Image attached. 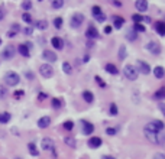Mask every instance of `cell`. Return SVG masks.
Returning a JSON list of instances; mask_svg holds the SVG:
<instances>
[{"label":"cell","instance_id":"obj_28","mask_svg":"<svg viewBox=\"0 0 165 159\" xmlns=\"http://www.w3.org/2000/svg\"><path fill=\"white\" fill-rule=\"evenodd\" d=\"M152 125H154V127L158 130V132H162V130L165 129L164 121H161V120H154V121H152Z\"/></svg>","mask_w":165,"mask_h":159},{"label":"cell","instance_id":"obj_18","mask_svg":"<svg viewBox=\"0 0 165 159\" xmlns=\"http://www.w3.org/2000/svg\"><path fill=\"white\" fill-rule=\"evenodd\" d=\"M18 51H19V54H20L22 57H25V58H29L30 57L29 48H28V45H25V44H20V45L18 46Z\"/></svg>","mask_w":165,"mask_h":159},{"label":"cell","instance_id":"obj_24","mask_svg":"<svg viewBox=\"0 0 165 159\" xmlns=\"http://www.w3.org/2000/svg\"><path fill=\"white\" fill-rule=\"evenodd\" d=\"M28 149H29V153H30L32 156H39V151L36 149V145H35L34 142L28 143Z\"/></svg>","mask_w":165,"mask_h":159},{"label":"cell","instance_id":"obj_21","mask_svg":"<svg viewBox=\"0 0 165 159\" xmlns=\"http://www.w3.org/2000/svg\"><path fill=\"white\" fill-rule=\"evenodd\" d=\"M82 99H84L86 103H93L94 101V94L91 93V91L86 90V91H82Z\"/></svg>","mask_w":165,"mask_h":159},{"label":"cell","instance_id":"obj_13","mask_svg":"<svg viewBox=\"0 0 165 159\" xmlns=\"http://www.w3.org/2000/svg\"><path fill=\"white\" fill-rule=\"evenodd\" d=\"M42 57H44L45 61H48V62H55L56 61V54L52 52V51H48V49H45L42 52Z\"/></svg>","mask_w":165,"mask_h":159},{"label":"cell","instance_id":"obj_53","mask_svg":"<svg viewBox=\"0 0 165 159\" xmlns=\"http://www.w3.org/2000/svg\"><path fill=\"white\" fill-rule=\"evenodd\" d=\"M112 2H113V4H114L116 8H122V3H120V2H117V0H112Z\"/></svg>","mask_w":165,"mask_h":159},{"label":"cell","instance_id":"obj_4","mask_svg":"<svg viewBox=\"0 0 165 159\" xmlns=\"http://www.w3.org/2000/svg\"><path fill=\"white\" fill-rule=\"evenodd\" d=\"M41 146L44 151L46 152H54L55 153V142H54L51 137H44L41 142Z\"/></svg>","mask_w":165,"mask_h":159},{"label":"cell","instance_id":"obj_17","mask_svg":"<svg viewBox=\"0 0 165 159\" xmlns=\"http://www.w3.org/2000/svg\"><path fill=\"white\" fill-rule=\"evenodd\" d=\"M51 44H52V46L58 51L64 48V42H62V39L61 38H58V36H54V38L51 39Z\"/></svg>","mask_w":165,"mask_h":159},{"label":"cell","instance_id":"obj_27","mask_svg":"<svg viewBox=\"0 0 165 159\" xmlns=\"http://www.w3.org/2000/svg\"><path fill=\"white\" fill-rule=\"evenodd\" d=\"M64 143L67 145V146H70V148H75V146H77V142H75V139H74V137H71V136L64 137Z\"/></svg>","mask_w":165,"mask_h":159},{"label":"cell","instance_id":"obj_10","mask_svg":"<svg viewBox=\"0 0 165 159\" xmlns=\"http://www.w3.org/2000/svg\"><path fill=\"white\" fill-rule=\"evenodd\" d=\"M101 143H103V140H101V137L98 136H93L88 139V142H87V145H88V148L91 149H97L101 146Z\"/></svg>","mask_w":165,"mask_h":159},{"label":"cell","instance_id":"obj_55","mask_svg":"<svg viewBox=\"0 0 165 159\" xmlns=\"http://www.w3.org/2000/svg\"><path fill=\"white\" fill-rule=\"evenodd\" d=\"M143 20H145L146 23H151V18H149V16H143Z\"/></svg>","mask_w":165,"mask_h":159},{"label":"cell","instance_id":"obj_26","mask_svg":"<svg viewBox=\"0 0 165 159\" xmlns=\"http://www.w3.org/2000/svg\"><path fill=\"white\" fill-rule=\"evenodd\" d=\"M136 38H138V35H136V32L133 29H129L128 32H126V39H128L129 42L136 41Z\"/></svg>","mask_w":165,"mask_h":159},{"label":"cell","instance_id":"obj_8","mask_svg":"<svg viewBox=\"0 0 165 159\" xmlns=\"http://www.w3.org/2000/svg\"><path fill=\"white\" fill-rule=\"evenodd\" d=\"M136 64H138V68H136V69H138V72H141V74H143V75H148V74L151 72V67H149L148 62L139 59Z\"/></svg>","mask_w":165,"mask_h":159},{"label":"cell","instance_id":"obj_12","mask_svg":"<svg viewBox=\"0 0 165 159\" xmlns=\"http://www.w3.org/2000/svg\"><path fill=\"white\" fill-rule=\"evenodd\" d=\"M135 8L138 12H146L148 8H149V4H148V0H136L135 2Z\"/></svg>","mask_w":165,"mask_h":159},{"label":"cell","instance_id":"obj_31","mask_svg":"<svg viewBox=\"0 0 165 159\" xmlns=\"http://www.w3.org/2000/svg\"><path fill=\"white\" fill-rule=\"evenodd\" d=\"M117 57H119L120 61H123L125 58H126V46H125V45H120V48H119V55H117Z\"/></svg>","mask_w":165,"mask_h":159},{"label":"cell","instance_id":"obj_33","mask_svg":"<svg viewBox=\"0 0 165 159\" xmlns=\"http://www.w3.org/2000/svg\"><path fill=\"white\" fill-rule=\"evenodd\" d=\"M62 127H64L65 130H68V132H71L72 129H74V121H71V120H67L64 123V125H62Z\"/></svg>","mask_w":165,"mask_h":159},{"label":"cell","instance_id":"obj_30","mask_svg":"<svg viewBox=\"0 0 165 159\" xmlns=\"http://www.w3.org/2000/svg\"><path fill=\"white\" fill-rule=\"evenodd\" d=\"M51 6L54 9H61L64 6V0H51Z\"/></svg>","mask_w":165,"mask_h":159},{"label":"cell","instance_id":"obj_7","mask_svg":"<svg viewBox=\"0 0 165 159\" xmlns=\"http://www.w3.org/2000/svg\"><path fill=\"white\" fill-rule=\"evenodd\" d=\"M145 48H146L151 54H154V55H159V54H161V45L155 41H149Z\"/></svg>","mask_w":165,"mask_h":159},{"label":"cell","instance_id":"obj_54","mask_svg":"<svg viewBox=\"0 0 165 159\" xmlns=\"http://www.w3.org/2000/svg\"><path fill=\"white\" fill-rule=\"evenodd\" d=\"M101 159H116V158H114V156H110V155H103Z\"/></svg>","mask_w":165,"mask_h":159},{"label":"cell","instance_id":"obj_2","mask_svg":"<svg viewBox=\"0 0 165 159\" xmlns=\"http://www.w3.org/2000/svg\"><path fill=\"white\" fill-rule=\"evenodd\" d=\"M19 81H20V77L16 74L15 71H10V72H6V75H4V83L10 85V87H15L18 85Z\"/></svg>","mask_w":165,"mask_h":159},{"label":"cell","instance_id":"obj_22","mask_svg":"<svg viewBox=\"0 0 165 159\" xmlns=\"http://www.w3.org/2000/svg\"><path fill=\"white\" fill-rule=\"evenodd\" d=\"M113 20H114V29H120L125 25V19L122 16H113Z\"/></svg>","mask_w":165,"mask_h":159},{"label":"cell","instance_id":"obj_51","mask_svg":"<svg viewBox=\"0 0 165 159\" xmlns=\"http://www.w3.org/2000/svg\"><path fill=\"white\" fill-rule=\"evenodd\" d=\"M46 99V94H44V93H39V95H38V100L39 101H42V100H45Z\"/></svg>","mask_w":165,"mask_h":159},{"label":"cell","instance_id":"obj_37","mask_svg":"<svg viewBox=\"0 0 165 159\" xmlns=\"http://www.w3.org/2000/svg\"><path fill=\"white\" fill-rule=\"evenodd\" d=\"M22 9L23 10H30V9H32V2H30V0H25L22 3Z\"/></svg>","mask_w":165,"mask_h":159},{"label":"cell","instance_id":"obj_45","mask_svg":"<svg viewBox=\"0 0 165 159\" xmlns=\"http://www.w3.org/2000/svg\"><path fill=\"white\" fill-rule=\"evenodd\" d=\"M91 12H93V16H97L101 13V9L100 6H93V9H91Z\"/></svg>","mask_w":165,"mask_h":159},{"label":"cell","instance_id":"obj_47","mask_svg":"<svg viewBox=\"0 0 165 159\" xmlns=\"http://www.w3.org/2000/svg\"><path fill=\"white\" fill-rule=\"evenodd\" d=\"M158 107H159L161 113L164 114V117H165V103H159V104H158Z\"/></svg>","mask_w":165,"mask_h":159},{"label":"cell","instance_id":"obj_19","mask_svg":"<svg viewBox=\"0 0 165 159\" xmlns=\"http://www.w3.org/2000/svg\"><path fill=\"white\" fill-rule=\"evenodd\" d=\"M104 69L109 72V74H112V75H117V74H119V69H117V67L114 64H106Z\"/></svg>","mask_w":165,"mask_h":159},{"label":"cell","instance_id":"obj_46","mask_svg":"<svg viewBox=\"0 0 165 159\" xmlns=\"http://www.w3.org/2000/svg\"><path fill=\"white\" fill-rule=\"evenodd\" d=\"M152 159H165V155L164 153H161V152H158V153H155L154 158Z\"/></svg>","mask_w":165,"mask_h":159},{"label":"cell","instance_id":"obj_44","mask_svg":"<svg viewBox=\"0 0 165 159\" xmlns=\"http://www.w3.org/2000/svg\"><path fill=\"white\" fill-rule=\"evenodd\" d=\"M94 19L97 20V22H104V20H106V15H104V13H103V12H101L100 15L94 16Z\"/></svg>","mask_w":165,"mask_h":159},{"label":"cell","instance_id":"obj_43","mask_svg":"<svg viewBox=\"0 0 165 159\" xmlns=\"http://www.w3.org/2000/svg\"><path fill=\"white\" fill-rule=\"evenodd\" d=\"M132 20L135 23H141L143 20V16H141V15H132Z\"/></svg>","mask_w":165,"mask_h":159},{"label":"cell","instance_id":"obj_58","mask_svg":"<svg viewBox=\"0 0 165 159\" xmlns=\"http://www.w3.org/2000/svg\"><path fill=\"white\" fill-rule=\"evenodd\" d=\"M15 159H20V158H15Z\"/></svg>","mask_w":165,"mask_h":159},{"label":"cell","instance_id":"obj_49","mask_svg":"<svg viewBox=\"0 0 165 159\" xmlns=\"http://www.w3.org/2000/svg\"><path fill=\"white\" fill-rule=\"evenodd\" d=\"M112 30H113L112 26H106V28H104V33H106V35H110V33H112Z\"/></svg>","mask_w":165,"mask_h":159},{"label":"cell","instance_id":"obj_15","mask_svg":"<svg viewBox=\"0 0 165 159\" xmlns=\"http://www.w3.org/2000/svg\"><path fill=\"white\" fill-rule=\"evenodd\" d=\"M49 125H51V117L49 116H44V117H41L38 120V127L39 129H46Z\"/></svg>","mask_w":165,"mask_h":159},{"label":"cell","instance_id":"obj_25","mask_svg":"<svg viewBox=\"0 0 165 159\" xmlns=\"http://www.w3.org/2000/svg\"><path fill=\"white\" fill-rule=\"evenodd\" d=\"M10 119H12V116H10V113H0V123L2 125H6V123H9L10 121Z\"/></svg>","mask_w":165,"mask_h":159},{"label":"cell","instance_id":"obj_40","mask_svg":"<svg viewBox=\"0 0 165 159\" xmlns=\"http://www.w3.org/2000/svg\"><path fill=\"white\" fill-rule=\"evenodd\" d=\"M61 106H62V103H61L60 99H52V107L54 109L58 110V109H61Z\"/></svg>","mask_w":165,"mask_h":159},{"label":"cell","instance_id":"obj_23","mask_svg":"<svg viewBox=\"0 0 165 159\" xmlns=\"http://www.w3.org/2000/svg\"><path fill=\"white\" fill-rule=\"evenodd\" d=\"M154 75L157 77L158 80L164 78V75H165V69L162 68V67H155V68H154Z\"/></svg>","mask_w":165,"mask_h":159},{"label":"cell","instance_id":"obj_9","mask_svg":"<svg viewBox=\"0 0 165 159\" xmlns=\"http://www.w3.org/2000/svg\"><path fill=\"white\" fill-rule=\"evenodd\" d=\"M81 126H82V135H86V136H90L91 133L94 132V125L90 123V121L81 120Z\"/></svg>","mask_w":165,"mask_h":159},{"label":"cell","instance_id":"obj_59","mask_svg":"<svg viewBox=\"0 0 165 159\" xmlns=\"http://www.w3.org/2000/svg\"><path fill=\"white\" fill-rule=\"evenodd\" d=\"M0 44H2V39H0Z\"/></svg>","mask_w":165,"mask_h":159},{"label":"cell","instance_id":"obj_11","mask_svg":"<svg viewBox=\"0 0 165 159\" xmlns=\"http://www.w3.org/2000/svg\"><path fill=\"white\" fill-rule=\"evenodd\" d=\"M2 57H3L4 59H12V58L15 57V46H13V45L6 46L4 51L2 52Z\"/></svg>","mask_w":165,"mask_h":159},{"label":"cell","instance_id":"obj_41","mask_svg":"<svg viewBox=\"0 0 165 159\" xmlns=\"http://www.w3.org/2000/svg\"><path fill=\"white\" fill-rule=\"evenodd\" d=\"M6 97H8V91H6V88L0 85V100H4Z\"/></svg>","mask_w":165,"mask_h":159},{"label":"cell","instance_id":"obj_14","mask_svg":"<svg viewBox=\"0 0 165 159\" xmlns=\"http://www.w3.org/2000/svg\"><path fill=\"white\" fill-rule=\"evenodd\" d=\"M154 26H155V30H157V33L159 35V36H165V22L157 20Z\"/></svg>","mask_w":165,"mask_h":159},{"label":"cell","instance_id":"obj_20","mask_svg":"<svg viewBox=\"0 0 165 159\" xmlns=\"http://www.w3.org/2000/svg\"><path fill=\"white\" fill-rule=\"evenodd\" d=\"M154 99L155 100H164L165 99V85H162L159 90H157L154 93Z\"/></svg>","mask_w":165,"mask_h":159},{"label":"cell","instance_id":"obj_29","mask_svg":"<svg viewBox=\"0 0 165 159\" xmlns=\"http://www.w3.org/2000/svg\"><path fill=\"white\" fill-rule=\"evenodd\" d=\"M62 71H64L65 74H67V75H70V74L72 72L71 64H70V62H67V61H65V62H62Z\"/></svg>","mask_w":165,"mask_h":159},{"label":"cell","instance_id":"obj_39","mask_svg":"<svg viewBox=\"0 0 165 159\" xmlns=\"http://www.w3.org/2000/svg\"><path fill=\"white\" fill-rule=\"evenodd\" d=\"M117 127H107V129H106V135H109V136H114V135H116L117 133Z\"/></svg>","mask_w":165,"mask_h":159},{"label":"cell","instance_id":"obj_3","mask_svg":"<svg viewBox=\"0 0 165 159\" xmlns=\"http://www.w3.org/2000/svg\"><path fill=\"white\" fill-rule=\"evenodd\" d=\"M123 74L129 81H135V80L138 78L139 72H138V69H136V67H133V65H126L123 69Z\"/></svg>","mask_w":165,"mask_h":159},{"label":"cell","instance_id":"obj_35","mask_svg":"<svg viewBox=\"0 0 165 159\" xmlns=\"http://www.w3.org/2000/svg\"><path fill=\"white\" fill-rule=\"evenodd\" d=\"M133 30H135V32H145L146 28L143 26L142 23H135V25H133Z\"/></svg>","mask_w":165,"mask_h":159},{"label":"cell","instance_id":"obj_57","mask_svg":"<svg viewBox=\"0 0 165 159\" xmlns=\"http://www.w3.org/2000/svg\"><path fill=\"white\" fill-rule=\"evenodd\" d=\"M26 77H28V78H32L34 75H32V72H28V74H26Z\"/></svg>","mask_w":165,"mask_h":159},{"label":"cell","instance_id":"obj_38","mask_svg":"<svg viewBox=\"0 0 165 159\" xmlns=\"http://www.w3.org/2000/svg\"><path fill=\"white\" fill-rule=\"evenodd\" d=\"M54 26H55L56 29H61V28H62V18H55V19H54Z\"/></svg>","mask_w":165,"mask_h":159},{"label":"cell","instance_id":"obj_52","mask_svg":"<svg viewBox=\"0 0 165 159\" xmlns=\"http://www.w3.org/2000/svg\"><path fill=\"white\" fill-rule=\"evenodd\" d=\"M23 94H25V93H23L22 90H18V91H16V93H15V97H22Z\"/></svg>","mask_w":165,"mask_h":159},{"label":"cell","instance_id":"obj_32","mask_svg":"<svg viewBox=\"0 0 165 159\" xmlns=\"http://www.w3.org/2000/svg\"><path fill=\"white\" fill-rule=\"evenodd\" d=\"M36 28L39 30H45L46 28H48V22H46V20H38V22H36Z\"/></svg>","mask_w":165,"mask_h":159},{"label":"cell","instance_id":"obj_34","mask_svg":"<svg viewBox=\"0 0 165 159\" xmlns=\"http://www.w3.org/2000/svg\"><path fill=\"white\" fill-rule=\"evenodd\" d=\"M109 113L112 114V116H116V114L119 113V109H117V106L114 104V103H112V104H110V107H109Z\"/></svg>","mask_w":165,"mask_h":159},{"label":"cell","instance_id":"obj_50","mask_svg":"<svg viewBox=\"0 0 165 159\" xmlns=\"http://www.w3.org/2000/svg\"><path fill=\"white\" fill-rule=\"evenodd\" d=\"M32 32H34V30H32V28H25V29H23V33H26V35H30L32 33Z\"/></svg>","mask_w":165,"mask_h":159},{"label":"cell","instance_id":"obj_6","mask_svg":"<svg viewBox=\"0 0 165 159\" xmlns=\"http://www.w3.org/2000/svg\"><path fill=\"white\" fill-rule=\"evenodd\" d=\"M39 72H41V75L44 77V78H51V77L54 75V69L49 64H42L41 67H39Z\"/></svg>","mask_w":165,"mask_h":159},{"label":"cell","instance_id":"obj_56","mask_svg":"<svg viewBox=\"0 0 165 159\" xmlns=\"http://www.w3.org/2000/svg\"><path fill=\"white\" fill-rule=\"evenodd\" d=\"M3 18H4V13H3V10H2V9H0V20L3 19Z\"/></svg>","mask_w":165,"mask_h":159},{"label":"cell","instance_id":"obj_16","mask_svg":"<svg viewBox=\"0 0 165 159\" xmlns=\"http://www.w3.org/2000/svg\"><path fill=\"white\" fill-rule=\"evenodd\" d=\"M86 36L88 39H97L98 38V30L96 29L94 26H90L88 29L86 30Z\"/></svg>","mask_w":165,"mask_h":159},{"label":"cell","instance_id":"obj_5","mask_svg":"<svg viewBox=\"0 0 165 159\" xmlns=\"http://www.w3.org/2000/svg\"><path fill=\"white\" fill-rule=\"evenodd\" d=\"M82 22H84V15L82 13H74L71 20H70V25H71V28L77 29V28H80L82 25Z\"/></svg>","mask_w":165,"mask_h":159},{"label":"cell","instance_id":"obj_36","mask_svg":"<svg viewBox=\"0 0 165 159\" xmlns=\"http://www.w3.org/2000/svg\"><path fill=\"white\" fill-rule=\"evenodd\" d=\"M22 20H23V22H26V23H32V22H34L32 16H30L28 12H25V13L22 15Z\"/></svg>","mask_w":165,"mask_h":159},{"label":"cell","instance_id":"obj_48","mask_svg":"<svg viewBox=\"0 0 165 159\" xmlns=\"http://www.w3.org/2000/svg\"><path fill=\"white\" fill-rule=\"evenodd\" d=\"M12 29H13V32H15V33H18L19 30H20V26H19L18 23H13V25H12Z\"/></svg>","mask_w":165,"mask_h":159},{"label":"cell","instance_id":"obj_42","mask_svg":"<svg viewBox=\"0 0 165 159\" xmlns=\"http://www.w3.org/2000/svg\"><path fill=\"white\" fill-rule=\"evenodd\" d=\"M94 80H96V83H98V85H100L101 88H106V87H107V84H106L104 81H103V80H101L98 75H96V78H94Z\"/></svg>","mask_w":165,"mask_h":159},{"label":"cell","instance_id":"obj_1","mask_svg":"<svg viewBox=\"0 0 165 159\" xmlns=\"http://www.w3.org/2000/svg\"><path fill=\"white\" fill-rule=\"evenodd\" d=\"M143 133H145L146 139L149 140L152 145H157V146H162V145H164L165 136H162L161 132H158V130L155 129L154 125H152V121H149V123L145 125V127H143Z\"/></svg>","mask_w":165,"mask_h":159}]
</instances>
